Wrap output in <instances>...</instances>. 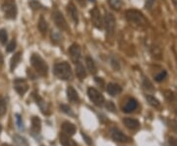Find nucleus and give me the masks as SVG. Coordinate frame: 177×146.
Segmentation results:
<instances>
[{"instance_id":"nucleus-38","label":"nucleus","mask_w":177,"mask_h":146,"mask_svg":"<svg viewBox=\"0 0 177 146\" xmlns=\"http://www.w3.org/2000/svg\"><path fill=\"white\" fill-rule=\"evenodd\" d=\"M168 143L170 146H177V139L174 137H169L168 138Z\"/></svg>"},{"instance_id":"nucleus-26","label":"nucleus","mask_w":177,"mask_h":146,"mask_svg":"<svg viewBox=\"0 0 177 146\" xmlns=\"http://www.w3.org/2000/svg\"><path fill=\"white\" fill-rule=\"evenodd\" d=\"M8 41V34H7V30L1 29L0 30V43L1 44H6V42Z\"/></svg>"},{"instance_id":"nucleus-40","label":"nucleus","mask_w":177,"mask_h":146,"mask_svg":"<svg viewBox=\"0 0 177 146\" xmlns=\"http://www.w3.org/2000/svg\"><path fill=\"white\" fill-rule=\"evenodd\" d=\"M83 137L86 139V142H87V144L88 145H92V139H91L87 134H85V133H83Z\"/></svg>"},{"instance_id":"nucleus-7","label":"nucleus","mask_w":177,"mask_h":146,"mask_svg":"<svg viewBox=\"0 0 177 146\" xmlns=\"http://www.w3.org/2000/svg\"><path fill=\"white\" fill-rule=\"evenodd\" d=\"M52 19H53V21H54L55 25L60 30H68L67 22H66L65 18H64V16L62 15L61 12H59V11H54L53 14H52Z\"/></svg>"},{"instance_id":"nucleus-14","label":"nucleus","mask_w":177,"mask_h":146,"mask_svg":"<svg viewBox=\"0 0 177 146\" xmlns=\"http://www.w3.org/2000/svg\"><path fill=\"white\" fill-rule=\"evenodd\" d=\"M107 93L111 96H117L122 92V87L117 83H108L106 86Z\"/></svg>"},{"instance_id":"nucleus-42","label":"nucleus","mask_w":177,"mask_h":146,"mask_svg":"<svg viewBox=\"0 0 177 146\" xmlns=\"http://www.w3.org/2000/svg\"><path fill=\"white\" fill-rule=\"evenodd\" d=\"M1 146H11V145H9V144H6V143H4V144H2Z\"/></svg>"},{"instance_id":"nucleus-2","label":"nucleus","mask_w":177,"mask_h":146,"mask_svg":"<svg viewBox=\"0 0 177 146\" xmlns=\"http://www.w3.org/2000/svg\"><path fill=\"white\" fill-rule=\"evenodd\" d=\"M31 63L35 68L36 72L41 77H46L48 73V67L45 61L42 59L39 54H33L31 57Z\"/></svg>"},{"instance_id":"nucleus-22","label":"nucleus","mask_w":177,"mask_h":146,"mask_svg":"<svg viewBox=\"0 0 177 146\" xmlns=\"http://www.w3.org/2000/svg\"><path fill=\"white\" fill-rule=\"evenodd\" d=\"M13 140L17 146H29V143L27 141V139L23 136H18V134H16V136H13Z\"/></svg>"},{"instance_id":"nucleus-18","label":"nucleus","mask_w":177,"mask_h":146,"mask_svg":"<svg viewBox=\"0 0 177 146\" xmlns=\"http://www.w3.org/2000/svg\"><path fill=\"white\" fill-rule=\"evenodd\" d=\"M67 10H68V13L70 14L72 20L75 22L76 24L79 23V16H78V11H77V8L75 7V5L73 3H70L68 4L67 6Z\"/></svg>"},{"instance_id":"nucleus-9","label":"nucleus","mask_w":177,"mask_h":146,"mask_svg":"<svg viewBox=\"0 0 177 146\" xmlns=\"http://www.w3.org/2000/svg\"><path fill=\"white\" fill-rule=\"evenodd\" d=\"M69 55H70L71 60L75 64L80 62V58H81V48H80L79 44L74 43V44L71 45V47L69 48Z\"/></svg>"},{"instance_id":"nucleus-15","label":"nucleus","mask_w":177,"mask_h":146,"mask_svg":"<svg viewBox=\"0 0 177 146\" xmlns=\"http://www.w3.org/2000/svg\"><path fill=\"white\" fill-rule=\"evenodd\" d=\"M59 140H60V143L62 146H79L75 142V140L71 138V136H66L63 132L60 133V136H59Z\"/></svg>"},{"instance_id":"nucleus-39","label":"nucleus","mask_w":177,"mask_h":146,"mask_svg":"<svg viewBox=\"0 0 177 146\" xmlns=\"http://www.w3.org/2000/svg\"><path fill=\"white\" fill-rule=\"evenodd\" d=\"M144 84H145V87H146L147 89H154L153 88V85L151 84V83H150V82H149V80H147V79H145V83H144Z\"/></svg>"},{"instance_id":"nucleus-8","label":"nucleus","mask_w":177,"mask_h":146,"mask_svg":"<svg viewBox=\"0 0 177 146\" xmlns=\"http://www.w3.org/2000/svg\"><path fill=\"white\" fill-rule=\"evenodd\" d=\"M111 137L112 139L114 140V141H117V142H129V137H128L126 134L123 133L120 129H118L116 128H112L111 129Z\"/></svg>"},{"instance_id":"nucleus-20","label":"nucleus","mask_w":177,"mask_h":146,"mask_svg":"<svg viewBox=\"0 0 177 146\" xmlns=\"http://www.w3.org/2000/svg\"><path fill=\"white\" fill-rule=\"evenodd\" d=\"M86 65H87V68H88V70L90 71L91 74L95 75L96 73H98V68H96L95 63L93 60V58H91L90 56L86 57Z\"/></svg>"},{"instance_id":"nucleus-17","label":"nucleus","mask_w":177,"mask_h":146,"mask_svg":"<svg viewBox=\"0 0 177 146\" xmlns=\"http://www.w3.org/2000/svg\"><path fill=\"white\" fill-rule=\"evenodd\" d=\"M67 97H68L69 100H70L71 102H74V103L79 102V100H80L78 92L75 90L73 86H69V87L67 88Z\"/></svg>"},{"instance_id":"nucleus-5","label":"nucleus","mask_w":177,"mask_h":146,"mask_svg":"<svg viewBox=\"0 0 177 146\" xmlns=\"http://www.w3.org/2000/svg\"><path fill=\"white\" fill-rule=\"evenodd\" d=\"M88 95L90 100L96 106H101L104 103V97L98 89L94 87H90L88 89Z\"/></svg>"},{"instance_id":"nucleus-33","label":"nucleus","mask_w":177,"mask_h":146,"mask_svg":"<svg viewBox=\"0 0 177 146\" xmlns=\"http://www.w3.org/2000/svg\"><path fill=\"white\" fill-rule=\"evenodd\" d=\"M110 64H111L112 68H113L114 70H116V71H118V70L120 69V65H119V63H118V61L116 60L114 57H112L110 59Z\"/></svg>"},{"instance_id":"nucleus-3","label":"nucleus","mask_w":177,"mask_h":146,"mask_svg":"<svg viewBox=\"0 0 177 146\" xmlns=\"http://www.w3.org/2000/svg\"><path fill=\"white\" fill-rule=\"evenodd\" d=\"M125 16H126V19L129 22H131V23L137 24V25H143V26L148 24L147 19L145 18V16L137 10H134V9L127 10Z\"/></svg>"},{"instance_id":"nucleus-29","label":"nucleus","mask_w":177,"mask_h":146,"mask_svg":"<svg viewBox=\"0 0 177 146\" xmlns=\"http://www.w3.org/2000/svg\"><path fill=\"white\" fill-rule=\"evenodd\" d=\"M29 5H30V7L34 10H39L41 8V4L39 1H36V0H30Z\"/></svg>"},{"instance_id":"nucleus-36","label":"nucleus","mask_w":177,"mask_h":146,"mask_svg":"<svg viewBox=\"0 0 177 146\" xmlns=\"http://www.w3.org/2000/svg\"><path fill=\"white\" fill-rule=\"evenodd\" d=\"M16 120H17V125L18 128L20 129H23V123H22V119H21V116L19 114L16 115Z\"/></svg>"},{"instance_id":"nucleus-13","label":"nucleus","mask_w":177,"mask_h":146,"mask_svg":"<svg viewBox=\"0 0 177 146\" xmlns=\"http://www.w3.org/2000/svg\"><path fill=\"white\" fill-rule=\"evenodd\" d=\"M123 124H124L127 128L132 129V131H136V129L140 128V123H139V121L133 118L123 119Z\"/></svg>"},{"instance_id":"nucleus-44","label":"nucleus","mask_w":177,"mask_h":146,"mask_svg":"<svg viewBox=\"0 0 177 146\" xmlns=\"http://www.w3.org/2000/svg\"><path fill=\"white\" fill-rule=\"evenodd\" d=\"M91 1H95V0H91Z\"/></svg>"},{"instance_id":"nucleus-41","label":"nucleus","mask_w":177,"mask_h":146,"mask_svg":"<svg viewBox=\"0 0 177 146\" xmlns=\"http://www.w3.org/2000/svg\"><path fill=\"white\" fill-rule=\"evenodd\" d=\"M149 4H148V7H151L152 6V4L154 3V0H149Z\"/></svg>"},{"instance_id":"nucleus-24","label":"nucleus","mask_w":177,"mask_h":146,"mask_svg":"<svg viewBox=\"0 0 177 146\" xmlns=\"http://www.w3.org/2000/svg\"><path fill=\"white\" fill-rule=\"evenodd\" d=\"M47 28H48V25H47V22L45 21V19L44 17H40V21H39V30L41 34H45L46 30H47Z\"/></svg>"},{"instance_id":"nucleus-32","label":"nucleus","mask_w":177,"mask_h":146,"mask_svg":"<svg viewBox=\"0 0 177 146\" xmlns=\"http://www.w3.org/2000/svg\"><path fill=\"white\" fill-rule=\"evenodd\" d=\"M166 75H167V73H166V71H162V73H159L158 75H155L154 79L157 80V82L160 83V82H162V80L166 78Z\"/></svg>"},{"instance_id":"nucleus-25","label":"nucleus","mask_w":177,"mask_h":146,"mask_svg":"<svg viewBox=\"0 0 177 146\" xmlns=\"http://www.w3.org/2000/svg\"><path fill=\"white\" fill-rule=\"evenodd\" d=\"M146 99L148 100L149 104L153 107H159V101L153 95H146Z\"/></svg>"},{"instance_id":"nucleus-1","label":"nucleus","mask_w":177,"mask_h":146,"mask_svg":"<svg viewBox=\"0 0 177 146\" xmlns=\"http://www.w3.org/2000/svg\"><path fill=\"white\" fill-rule=\"evenodd\" d=\"M53 72H54V75L58 79L63 80H71L73 78L71 67L67 62H61L56 64L54 66V69H53Z\"/></svg>"},{"instance_id":"nucleus-10","label":"nucleus","mask_w":177,"mask_h":146,"mask_svg":"<svg viewBox=\"0 0 177 146\" xmlns=\"http://www.w3.org/2000/svg\"><path fill=\"white\" fill-rule=\"evenodd\" d=\"M14 87L20 95H24L27 92V90H28L29 86L25 79H15V82H14Z\"/></svg>"},{"instance_id":"nucleus-4","label":"nucleus","mask_w":177,"mask_h":146,"mask_svg":"<svg viewBox=\"0 0 177 146\" xmlns=\"http://www.w3.org/2000/svg\"><path fill=\"white\" fill-rule=\"evenodd\" d=\"M2 11L4 12L5 18L14 20L17 16V6L13 0H5L2 4Z\"/></svg>"},{"instance_id":"nucleus-34","label":"nucleus","mask_w":177,"mask_h":146,"mask_svg":"<svg viewBox=\"0 0 177 146\" xmlns=\"http://www.w3.org/2000/svg\"><path fill=\"white\" fill-rule=\"evenodd\" d=\"M16 48V40L15 39H12L11 42L9 43L8 46H7V52H12L14 51V49Z\"/></svg>"},{"instance_id":"nucleus-37","label":"nucleus","mask_w":177,"mask_h":146,"mask_svg":"<svg viewBox=\"0 0 177 146\" xmlns=\"http://www.w3.org/2000/svg\"><path fill=\"white\" fill-rule=\"evenodd\" d=\"M169 127L177 132V121H169Z\"/></svg>"},{"instance_id":"nucleus-30","label":"nucleus","mask_w":177,"mask_h":146,"mask_svg":"<svg viewBox=\"0 0 177 146\" xmlns=\"http://www.w3.org/2000/svg\"><path fill=\"white\" fill-rule=\"evenodd\" d=\"M109 4L112 8L118 10L122 6V1L121 0H109Z\"/></svg>"},{"instance_id":"nucleus-35","label":"nucleus","mask_w":177,"mask_h":146,"mask_svg":"<svg viewBox=\"0 0 177 146\" xmlns=\"http://www.w3.org/2000/svg\"><path fill=\"white\" fill-rule=\"evenodd\" d=\"M105 107H106V109H108V111L110 112H115V106L113 104V102H111V101H108L107 103L105 104Z\"/></svg>"},{"instance_id":"nucleus-12","label":"nucleus","mask_w":177,"mask_h":146,"mask_svg":"<svg viewBox=\"0 0 177 146\" xmlns=\"http://www.w3.org/2000/svg\"><path fill=\"white\" fill-rule=\"evenodd\" d=\"M62 132L69 136H72L76 133V127L70 122H64L62 124Z\"/></svg>"},{"instance_id":"nucleus-45","label":"nucleus","mask_w":177,"mask_h":146,"mask_svg":"<svg viewBox=\"0 0 177 146\" xmlns=\"http://www.w3.org/2000/svg\"><path fill=\"white\" fill-rule=\"evenodd\" d=\"M79 1H83V0H79Z\"/></svg>"},{"instance_id":"nucleus-21","label":"nucleus","mask_w":177,"mask_h":146,"mask_svg":"<svg viewBox=\"0 0 177 146\" xmlns=\"http://www.w3.org/2000/svg\"><path fill=\"white\" fill-rule=\"evenodd\" d=\"M75 71H76V75L80 79H84L86 77H87V73H86L85 68L81 62H78L76 64V69H75Z\"/></svg>"},{"instance_id":"nucleus-16","label":"nucleus","mask_w":177,"mask_h":146,"mask_svg":"<svg viewBox=\"0 0 177 146\" xmlns=\"http://www.w3.org/2000/svg\"><path fill=\"white\" fill-rule=\"evenodd\" d=\"M138 107V102L135 99H129L127 101V103L125 104V106L123 107V112L125 113H131L133 111H135Z\"/></svg>"},{"instance_id":"nucleus-27","label":"nucleus","mask_w":177,"mask_h":146,"mask_svg":"<svg viewBox=\"0 0 177 146\" xmlns=\"http://www.w3.org/2000/svg\"><path fill=\"white\" fill-rule=\"evenodd\" d=\"M6 111H7L6 102H5V100L2 98V97H0V117L4 116Z\"/></svg>"},{"instance_id":"nucleus-6","label":"nucleus","mask_w":177,"mask_h":146,"mask_svg":"<svg viewBox=\"0 0 177 146\" xmlns=\"http://www.w3.org/2000/svg\"><path fill=\"white\" fill-rule=\"evenodd\" d=\"M115 18L111 13H106L104 16V26L106 29V34L107 36H112L115 30Z\"/></svg>"},{"instance_id":"nucleus-28","label":"nucleus","mask_w":177,"mask_h":146,"mask_svg":"<svg viewBox=\"0 0 177 146\" xmlns=\"http://www.w3.org/2000/svg\"><path fill=\"white\" fill-rule=\"evenodd\" d=\"M51 39L53 43H58L59 41L61 40V35L59 34V32L55 31V30H52L51 32Z\"/></svg>"},{"instance_id":"nucleus-19","label":"nucleus","mask_w":177,"mask_h":146,"mask_svg":"<svg viewBox=\"0 0 177 146\" xmlns=\"http://www.w3.org/2000/svg\"><path fill=\"white\" fill-rule=\"evenodd\" d=\"M41 129V121L39 117L32 118V131L34 133H39Z\"/></svg>"},{"instance_id":"nucleus-23","label":"nucleus","mask_w":177,"mask_h":146,"mask_svg":"<svg viewBox=\"0 0 177 146\" xmlns=\"http://www.w3.org/2000/svg\"><path fill=\"white\" fill-rule=\"evenodd\" d=\"M20 60H21V53L18 52L12 57L11 62H10V69H11V71H13V70L17 67V65L20 63Z\"/></svg>"},{"instance_id":"nucleus-31","label":"nucleus","mask_w":177,"mask_h":146,"mask_svg":"<svg viewBox=\"0 0 177 146\" xmlns=\"http://www.w3.org/2000/svg\"><path fill=\"white\" fill-rule=\"evenodd\" d=\"M60 109H61V111H62V112L65 113V114L71 115V116H73V115H74V114H73V112H72V110H71V108L69 107L68 105L61 104V105H60Z\"/></svg>"},{"instance_id":"nucleus-43","label":"nucleus","mask_w":177,"mask_h":146,"mask_svg":"<svg viewBox=\"0 0 177 146\" xmlns=\"http://www.w3.org/2000/svg\"><path fill=\"white\" fill-rule=\"evenodd\" d=\"M1 131H2V127H1V125H0V133H1Z\"/></svg>"},{"instance_id":"nucleus-11","label":"nucleus","mask_w":177,"mask_h":146,"mask_svg":"<svg viewBox=\"0 0 177 146\" xmlns=\"http://www.w3.org/2000/svg\"><path fill=\"white\" fill-rule=\"evenodd\" d=\"M91 16H92V21L93 24L95 25V28L101 29L103 28V20H101V16L98 8H94L91 11Z\"/></svg>"}]
</instances>
